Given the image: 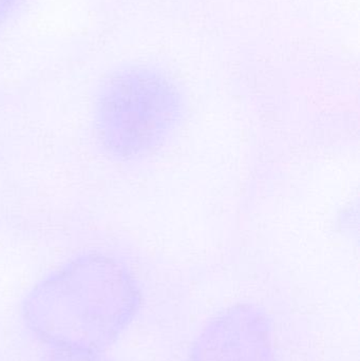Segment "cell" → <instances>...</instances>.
Returning a JSON list of instances; mask_svg holds the SVG:
<instances>
[{"instance_id": "6da1fadb", "label": "cell", "mask_w": 360, "mask_h": 361, "mask_svg": "<svg viewBox=\"0 0 360 361\" xmlns=\"http://www.w3.org/2000/svg\"><path fill=\"white\" fill-rule=\"evenodd\" d=\"M139 302V286L124 264L88 254L38 282L23 314L30 330L54 350L103 353L132 322Z\"/></svg>"}, {"instance_id": "7a4b0ae2", "label": "cell", "mask_w": 360, "mask_h": 361, "mask_svg": "<svg viewBox=\"0 0 360 361\" xmlns=\"http://www.w3.org/2000/svg\"><path fill=\"white\" fill-rule=\"evenodd\" d=\"M185 102L173 78L147 66L112 72L97 92L95 133L106 154L143 160L163 147L183 122Z\"/></svg>"}, {"instance_id": "3957f363", "label": "cell", "mask_w": 360, "mask_h": 361, "mask_svg": "<svg viewBox=\"0 0 360 361\" xmlns=\"http://www.w3.org/2000/svg\"><path fill=\"white\" fill-rule=\"evenodd\" d=\"M271 337L268 322L259 310L232 307L199 337L192 361H271Z\"/></svg>"}, {"instance_id": "277c9868", "label": "cell", "mask_w": 360, "mask_h": 361, "mask_svg": "<svg viewBox=\"0 0 360 361\" xmlns=\"http://www.w3.org/2000/svg\"><path fill=\"white\" fill-rule=\"evenodd\" d=\"M44 361H111L97 352L61 351L55 350Z\"/></svg>"}, {"instance_id": "5b68a950", "label": "cell", "mask_w": 360, "mask_h": 361, "mask_svg": "<svg viewBox=\"0 0 360 361\" xmlns=\"http://www.w3.org/2000/svg\"><path fill=\"white\" fill-rule=\"evenodd\" d=\"M21 1L23 0H0V23L4 20Z\"/></svg>"}]
</instances>
